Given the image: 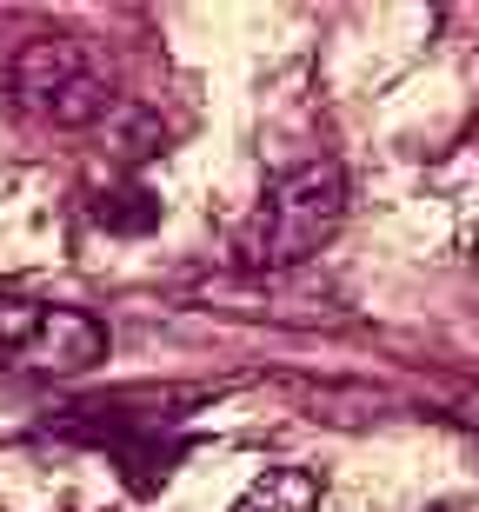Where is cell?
<instances>
[{"mask_svg": "<svg viewBox=\"0 0 479 512\" xmlns=\"http://www.w3.org/2000/svg\"><path fill=\"white\" fill-rule=\"evenodd\" d=\"M233 512H320V479L307 466H267L233 499Z\"/></svg>", "mask_w": 479, "mask_h": 512, "instance_id": "obj_4", "label": "cell"}, {"mask_svg": "<svg viewBox=\"0 0 479 512\" xmlns=\"http://www.w3.org/2000/svg\"><path fill=\"white\" fill-rule=\"evenodd\" d=\"M7 80H14V100L34 120H47V127H100V120L114 114L107 74H100L94 60L80 54V40H67V34L27 40L14 54V67H7Z\"/></svg>", "mask_w": 479, "mask_h": 512, "instance_id": "obj_2", "label": "cell"}, {"mask_svg": "<svg viewBox=\"0 0 479 512\" xmlns=\"http://www.w3.org/2000/svg\"><path fill=\"white\" fill-rule=\"evenodd\" d=\"M100 360H107V326L80 306H40L34 333L14 353L20 373H40V380H67V373H87Z\"/></svg>", "mask_w": 479, "mask_h": 512, "instance_id": "obj_3", "label": "cell"}, {"mask_svg": "<svg viewBox=\"0 0 479 512\" xmlns=\"http://www.w3.org/2000/svg\"><path fill=\"white\" fill-rule=\"evenodd\" d=\"M473 266H479V240H473Z\"/></svg>", "mask_w": 479, "mask_h": 512, "instance_id": "obj_7", "label": "cell"}, {"mask_svg": "<svg viewBox=\"0 0 479 512\" xmlns=\"http://www.w3.org/2000/svg\"><path fill=\"white\" fill-rule=\"evenodd\" d=\"M340 220H346V173L333 160H307L260 193V207L240 233V266H253V273L300 266L340 233Z\"/></svg>", "mask_w": 479, "mask_h": 512, "instance_id": "obj_1", "label": "cell"}, {"mask_svg": "<svg viewBox=\"0 0 479 512\" xmlns=\"http://www.w3.org/2000/svg\"><path fill=\"white\" fill-rule=\"evenodd\" d=\"M94 220L107 233H154L160 227V193H147V187H107V193H94Z\"/></svg>", "mask_w": 479, "mask_h": 512, "instance_id": "obj_5", "label": "cell"}, {"mask_svg": "<svg viewBox=\"0 0 479 512\" xmlns=\"http://www.w3.org/2000/svg\"><path fill=\"white\" fill-rule=\"evenodd\" d=\"M34 320H40V306H27V300H0V353H7V360H14L20 340L34 333Z\"/></svg>", "mask_w": 479, "mask_h": 512, "instance_id": "obj_6", "label": "cell"}]
</instances>
